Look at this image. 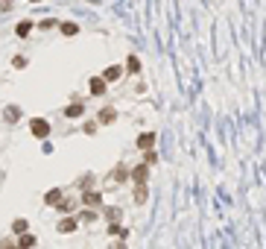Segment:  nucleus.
I'll return each instance as SVG.
<instances>
[{
    "instance_id": "obj_15",
    "label": "nucleus",
    "mask_w": 266,
    "mask_h": 249,
    "mask_svg": "<svg viewBox=\"0 0 266 249\" xmlns=\"http://www.w3.org/2000/svg\"><path fill=\"white\" fill-rule=\"evenodd\" d=\"M23 232H29V220H26V217H15V220H12V237L23 235Z\"/></svg>"
},
{
    "instance_id": "obj_28",
    "label": "nucleus",
    "mask_w": 266,
    "mask_h": 249,
    "mask_svg": "<svg viewBox=\"0 0 266 249\" xmlns=\"http://www.w3.org/2000/svg\"><path fill=\"white\" fill-rule=\"evenodd\" d=\"M108 249H129V246H126V240H114Z\"/></svg>"
},
{
    "instance_id": "obj_16",
    "label": "nucleus",
    "mask_w": 266,
    "mask_h": 249,
    "mask_svg": "<svg viewBox=\"0 0 266 249\" xmlns=\"http://www.w3.org/2000/svg\"><path fill=\"white\" fill-rule=\"evenodd\" d=\"M33 21H29V18H23V21H18V24H15V36L18 38H26L29 36V33H33Z\"/></svg>"
},
{
    "instance_id": "obj_25",
    "label": "nucleus",
    "mask_w": 266,
    "mask_h": 249,
    "mask_svg": "<svg viewBox=\"0 0 266 249\" xmlns=\"http://www.w3.org/2000/svg\"><path fill=\"white\" fill-rule=\"evenodd\" d=\"M97 129H100L97 120H85V123H82V132H85V135H97Z\"/></svg>"
},
{
    "instance_id": "obj_4",
    "label": "nucleus",
    "mask_w": 266,
    "mask_h": 249,
    "mask_svg": "<svg viewBox=\"0 0 266 249\" xmlns=\"http://www.w3.org/2000/svg\"><path fill=\"white\" fill-rule=\"evenodd\" d=\"M76 205H79V200H73V197H68V193H65V197H62L53 208H56L62 217H68V214H76Z\"/></svg>"
},
{
    "instance_id": "obj_9",
    "label": "nucleus",
    "mask_w": 266,
    "mask_h": 249,
    "mask_svg": "<svg viewBox=\"0 0 266 249\" xmlns=\"http://www.w3.org/2000/svg\"><path fill=\"white\" fill-rule=\"evenodd\" d=\"M35 243H38V237L33 232H23V235L15 237V249H35Z\"/></svg>"
},
{
    "instance_id": "obj_10",
    "label": "nucleus",
    "mask_w": 266,
    "mask_h": 249,
    "mask_svg": "<svg viewBox=\"0 0 266 249\" xmlns=\"http://www.w3.org/2000/svg\"><path fill=\"white\" fill-rule=\"evenodd\" d=\"M100 211H103V217L108 223H120V220H123V208H120V205H103Z\"/></svg>"
},
{
    "instance_id": "obj_14",
    "label": "nucleus",
    "mask_w": 266,
    "mask_h": 249,
    "mask_svg": "<svg viewBox=\"0 0 266 249\" xmlns=\"http://www.w3.org/2000/svg\"><path fill=\"white\" fill-rule=\"evenodd\" d=\"M88 91H91L94 97H103L105 91H108V85H105L100 76H91V82H88Z\"/></svg>"
},
{
    "instance_id": "obj_13",
    "label": "nucleus",
    "mask_w": 266,
    "mask_h": 249,
    "mask_svg": "<svg viewBox=\"0 0 266 249\" xmlns=\"http://www.w3.org/2000/svg\"><path fill=\"white\" fill-rule=\"evenodd\" d=\"M132 200L138 202V205H146V200H150V185H135V190H132Z\"/></svg>"
},
{
    "instance_id": "obj_29",
    "label": "nucleus",
    "mask_w": 266,
    "mask_h": 249,
    "mask_svg": "<svg viewBox=\"0 0 266 249\" xmlns=\"http://www.w3.org/2000/svg\"><path fill=\"white\" fill-rule=\"evenodd\" d=\"M29 3H41V0H29Z\"/></svg>"
},
{
    "instance_id": "obj_20",
    "label": "nucleus",
    "mask_w": 266,
    "mask_h": 249,
    "mask_svg": "<svg viewBox=\"0 0 266 249\" xmlns=\"http://www.w3.org/2000/svg\"><path fill=\"white\" fill-rule=\"evenodd\" d=\"M85 115V106L82 103H70L68 108H65V118H82Z\"/></svg>"
},
{
    "instance_id": "obj_12",
    "label": "nucleus",
    "mask_w": 266,
    "mask_h": 249,
    "mask_svg": "<svg viewBox=\"0 0 266 249\" xmlns=\"http://www.w3.org/2000/svg\"><path fill=\"white\" fill-rule=\"evenodd\" d=\"M155 141H158V135H155V132H143V135H138V150H143V153H146V150H152V147H155Z\"/></svg>"
},
{
    "instance_id": "obj_1",
    "label": "nucleus",
    "mask_w": 266,
    "mask_h": 249,
    "mask_svg": "<svg viewBox=\"0 0 266 249\" xmlns=\"http://www.w3.org/2000/svg\"><path fill=\"white\" fill-rule=\"evenodd\" d=\"M29 132H33V138H38V141H47L53 126H50V120H44V118H33L29 120Z\"/></svg>"
},
{
    "instance_id": "obj_6",
    "label": "nucleus",
    "mask_w": 266,
    "mask_h": 249,
    "mask_svg": "<svg viewBox=\"0 0 266 249\" xmlns=\"http://www.w3.org/2000/svg\"><path fill=\"white\" fill-rule=\"evenodd\" d=\"M126 179H129V164H123V161L108 170V182H111V185H123Z\"/></svg>"
},
{
    "instance_id": "obj_24",
    "label": "nucleus",
    "mask_w": 266,
    "mask_h": 249,
    "mask_svg": "<svg viewBox=\"0 0 266 249\" xmlns=\"http://www.w3.org/2000/svg\"><path fill=\"white\" fill-rule=\"evenodd\" d=\"M35 26H38V30H44V33H47V30H56V26H58V21H56V18H44V21H38Z\"/></svg>"
},
{
    "instance_id": "obj_8",
    "label": "nucleus",
    "mask_w": 266,
    "mask_h": 249,
    "mask_svg": "<svg viewBox=\"0 0 266 249\" xmlns=\"http://www.w3.org/2000/svg\"><path fill=\"white\" fill-rule=\"evenodd\" d=\"M21 106H15V103H9V106L3 108V120L9 123V126H15V123H21Z\"/></svg>"
},
{
    "instance_id": "obj_27",
    "label": "nucleus",
    "mask_w": 266,
    "mask_h": 249,
    "mask_svg": "<svg viewBox=\"0 0 266 249\" xmlns=\"http://www.w3.org/2000/svg\"><path fill=\"white\" fill-rule=\"evenodd\" d=\"M0 249H15V237H12V235L0 237Z\"/></svg>"
},
{
    "instance_id": "obj_26",
    "label": "nucleus",
    "mask_w": 266,
    "mask_h": 249,
    "mask_svg": "<svg viewBox=\"0 0 266 249\" xmlns=\"http://www.w3.org/2000/svg\"><path fill=\"white\" fill-rule=\"evenodd\" d=\"M26 65H29V59H26V56H21V53H18V56H12V68H18V71H23Z\"/></svg>"
},
{
    "instance_id": "obj_22",
    "label": "nucleus",
    "mask_w": 266,
    "mask_h": 249,
    "mask_svg": "<svg viewBox=\"0 0 266 249\" xmlns=\"http://www.w3.org/2000/svg\"><path fill=\"white\" fill-rule=\"evenodd\" d=\"M79 188H82V190H91V188H97V176H94V173H85V176L79 179Z\"/></svg>"
},
{
    "instance_id": "obj_19",
    "label": "nucleus",
    "mask_w": 266,
    "mask_h": 249,
    "mask_svg": "<svg viewBox=\"0 0 266 249\" xmlns=\"http://www.w3.org/2000/svg\"><path fill=\"white\" fill-rule=\"evenodd\" d=\"M73 217H76V220H79V226H82V223H94V220H97V217H100V214L94 211V208H85V211L73 214Z\"/></svg>"
},
{
    "instance_id": "obj_21",
    "label": "nucleus",
    "mask_w": 266,
    "mask_h": 249,
    "mask_svg": "<svg viewBox=\"0 0 266 249\" xmlns=\"http://www.w3.org/2000/svg\"><path fill=\"white\" fill-rule=\"evenodd\" d=\"M126 73H140V59L135 56V53H129V59H126Z\"/></svg>"
},
{
    "instance_id": "obj_17",
    "label": "nucleus",
    "mask_w": 266,
    "mask_h": 249,
    "mask_svg": "<svg viewBox=\"0 0 266 249\" xmlns=\"http://www.w3.org/2000/svg\"><path fill=\"white\" fill-rule=\"evenodd\" d=\"M62 197H65V188H50V190L44 193V205H50V208H53V205H56Z\"/></svg>"
},
{
    "instance_id": "obj_3",
    "label": "nucleus",
    "mask_w": 266,
    "mask_h": 249,
    "mask_svg": "<svg viewBox=\"0 0 266 249\" xmlns=\"http://www.w3.org/2000/svg\"><path fill=\"white\" fill-rule=\"evenodd\" d=\"M79 229V220L73 217V214H68V217H58V223H56V232L58 235H73Z\"/></svg>"
},
{
    "instance_id": "obj_11",
    "label": "nucleus",
    "mask_w": 266,
    "mask_h": 249,
    "mask_svg": "<svg viewBox=\"0 0 266 249\" xmlns=\"http://www.w3.org/2000/svg\"><path fill=\"white\" fill-rule=\"evenodd\" d=\"M114 120H117V108H111V106L100 108V115H97V123H100V126H111Z\"/></svg>"
},
{
    "instance_id": "obj_5",
    "label": "nucleus",
    "mask_w": 266,
    "mask_h": 249,
    "mask_svg": "<svg viewBox=\"0 0 266 249\" xmlns=\"http://www.w3.org/2000/svg\"><path fill=\"white\" fill-rule=\"evenodd\" d=\"M129 179H132L135 185H146V182H150V167H146V164L129 167Z\"/></svg>"
},
{
    "instance_id": "obj_7",
    "label": "nucleus",
    "mask_w": 266,
    "mask_h": 249,
    "mask_svg": "<svg viewBox=\"0 0 266 249\" xmlns=\"http://www.w3.org/2000/svg\"><path fill=\"white\" fill-rule=\"evenodd\" d=\"M120 76H123V68H120V65H108V68H105V71L100 73V79H103L105 85L117 82V79H120Z\"/></svg>"
},
{
    "instance_id": "obj_23",
    "label": "nucleus",
    "mask_w": 266,
    "mask_h": 249,
    "mask_svg": "<svg viewBox=\"0 0 266 249\" xmlns=\"http://www.w3.org/2000/svg\"><path fill=\"white\" fill-rule=\"evenodd\" d=\"M143 164L155 167V164H158V153H155V150H146V153H143Z\"/></svg>"
},
{
    "instance_id": "obj_18",
    "label": "nucleus",
    "mask_w": 266,
    "mask_h": 249,
    "mask_svg": "<svg viewBox=\"0 0 266 249\" xmlns=\"http://www.w3.org/2000/svg\"><path fill=\"white\" fill-rule=\"evenodd\" d=\"M58 30H62V36H65V38L79 36V24H73V21H62V24H58Z\"/></svg>"
},
{
    "instance_id": "obj_2",
    "label": "nucleus",
    "mask_w": 266,
    "mask_h": 249,
    "mask_svg": "<svg viewBox=\"0 0 266 249\" xmlns=\"http://www.w3.org/2000/svg\"><path fill=\"white\" fill-rule=\"evenodd\" d=\"M79 205H85V208H94V211H97V208H103V193H100L97 188L82 190V193H79Z\"/></svg>"
}]
</instances>
